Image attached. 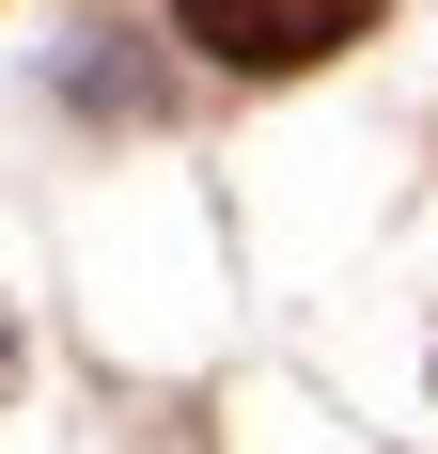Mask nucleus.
<instances>
[{"mask_svg": "<svg viewBox=\"0 0 438 454\" xmlns=\"http://www.w3.org/2000/svg\"><path fill=\"white\" fill-rule=\"evenodd\" d=\"M0 392H16V314H0Z\"/></svg>", "mask_w": 438, "mask_h": 454, "instance_id": "nucleus-2", "label": "nucleus"}, {"mask_svg": "<svg viewBox=\"0 0 438 454\" xmlns=\"http://www.w3.org/2000/svg\"><path fill=\"white\" fill-rule=\"evenodd\" d=\"M188 47L204 63H235V79H298V63H329V47L376 32V0H173Z\"/></svg>", "mask_w": 438, "mask_h": 454, "instance_id": "nucleus-1", "label": "nucleus"}]
</instances>
